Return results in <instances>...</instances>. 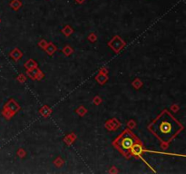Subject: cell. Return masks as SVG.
Instances as JSON below:
<instances>
[{"instance_id":"6da1fadb","label":"cell","mask_w":186,"mask_h":174,"mask_svg":"<svg viewBox=\"0 0 186 174\" xmlns=\"http://www.w3.org/2000/svg\"><path fill=\"white\" fill-rule=\"evenodd\" d=\"M134 145V141L131 138H124L122 141V147L124 150H129Z\"/></svg>"},{"instance_id":"7a4b0ae2","label":"cell","mask_w":186,"mask_h":174,"mask_svg":"<svg viewBox=\"0 0 186 174\" xmlns=\"http://www.w3.org/2000/svg\"><path fill=\"white\" fill-rule=\"evenodd\" d=\"M132 148V153H134V155H140V154L143 152V149L138 144H135L131 147Z\"/></svg>"},{"instance_id":"3957f363","label":"cell","mask_w":186,"mask_h":174,"mask_svg":"<svg viewBox=\"0 0 186 174\" xmlns=\"http://www.w3.org/2000/svg\"><path fill=\"white\" fill-rule=\"evenodd\" d=\"M161 131L165 133H169L171 131V124L168 122H164L161 125Z\"/></svg>"},{"instance_id":"277c9868","label":"cell","mask_w":186,"mask_h":174,"mask_svg":"<svg viewBox=\"0 0 186 174\" xmlns=\"http://www.w3.org/2000/svg\"><path fill=\"white\" fill-rule=\"evenodd\" d=\"M20 6H21V3L19 2L18 0H14V2L11 3V7H13L15 9H17Z\"/></svg>"},{"instance_id":"5b68a950","label":"cell","mask_w":186,"mask_h":174,"mask_svg":"<svg viewBox=\"0 0 186 174\" xmlns=\"http://www.w3.org/2000/svg\"><path fill=\"white\" fill-rule=\"evenodd\" d=\"M77 2H79V3H82L83 1H84V0H76Z\"/></svg>"}]
</instances>
